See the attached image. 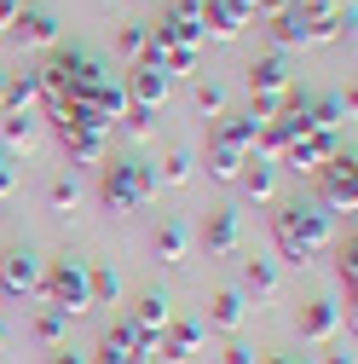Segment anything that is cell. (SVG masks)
Here are the masks:
<instances>
[{"label": "cell", "instance_id": "cell-1", "mask_svg": "<svg viewBox=\"0 0 358 364\" xmlns=\"http://www.w3.org/2000/svg\"><path fill=\"white\" fill-rule=\"evenodd\" d=\"M272 237H278L283 260L312 266V260H318V255L335 243V214H330L324 203H300V197H289V203H278V214H272Z\"/></svg>", "mask_w": 358, "mask_h": 364}, {"label": "cell", "instance_id": "cell-2", "mask_svg": "<svg viewBox=\"0 0 358 364\" xmlns=\"http://www.w3.org/2000/svg\"><path fill=\"white\" fill-rule=\"evenodd\" d=\"M156 197V173L145 162H104L99 168V203L110 214H133Z\"/></svg>", "mask_w": 358, "mask_h": 364}, {"label": "cell", "instance_id": "cell-3", "mask_svg": "<svg viewBox=\"0 0 358 364\" xmlns=\"http://www.w3.org/2000/svg\"><path fill=\"white\" fill-rule=\"evenodd\" d=\"M40 295H47V306L64 312L70 324H75L81 312H93V295H87V260H75V255L53 260L47 278H40Z\"/></svg>", "mask_w": 358, "mask_h": 364}, {"label": "cell", "instance_id": "cell-4", "mask_svg": "<svg viewBox=\"0 0 358 364\" xmlns=\"http://www.w3.org/2000/svg\"><path fill=\"white\" fill-rule=\"evenodd\" d=\"M58 145L75 168H104V151H110V127L104 122H87V116H70V122H53Z\"/></svg>", "mask_w": 358, "mask_h": 364}, {"label": "cell", "instance_id": "cell-5", "mask_svg": "<svg viewBox=\"0 0 358 364\" xmlns=\"http://www.w3.org/2000/svg\"><path fill=\"white\" fill-rule=\"evenodd\" d=\"M312 179L324 186V197H318V203H324L330 214H352V208H358V162H352V151H347V156L335 151V156H330L318 173H312Z\"/></svg>", "mask_w": 358, "mask_h": 364}, {"label": "cell", "instance_id": "cell-6", "mask_svg": "<svg viewBox=\"0 0 358 364\" xmlns=\"http://www.w3.org/2000/svg\"><path fill=\"white\" fill-rule=\"evenodd\" d=\"M40 278H47V260H40L35 249H0V289H6L12 301H29L40 295Z\"/></svg>", "mask_w": 358, "mask_h": 364}, {"label": "cell", "instance_id": "cell-7", "mask_svg": "<svg viewBox=\"0 0 358 364\" xmlns=\"http://www.w3.org/2000/svg\"><path fill=\"white\" fill-rule=\"evenodd\" d=\"M121 87H127V105H139V110H162L168 105V93H173V75L168 70H156V64H127V75H121Z\"/></svg>", "mask_w": 358, "mask_h": 364}, {"label": "cell", "instance_id": "cell-8", "mask_svg": "<svg viewBox=\"0 0 358 364\" xmlns=\"http://www.w3.org/2000/svg\"><path fill=\"white\" fill-rule=\"evenodd\" d=\"M151 353H156V347H151L139 330H133L127 318L99 336V364H151Z\"/></svg>", "mask_w": 358, "mask_h": 364}, {"label": "cell", "instance_id": "cell-9", "mask_svg": "<svg viewBox=\"0 0 358 364\" xmlns=\"http://www.w3.org/2000/svg\"><path fill=\"white\" fill-rule=\"evenodd\" d=\"M197 243H202V255H237L243 249V214L237 208H214L208 220H202V232H197Z\"/></svg>", "mask_w": 358, "mask_h": 364}, {"label": "cell", "instance_id": "cell-10", "mask_svg": "<svg viewBox=\"0 0 358 364\" xmlns=\"http://www.w3.org/2000/svg\"><path fill=\"white\" fill-rule=\"evenodd\" d=\"M335 151H341V139H335V133H324V127H306L300 139L283 151V162H289L295 173H318V168H324Z\"/></svg>", "mask_w": 358, "mask_h": 364}, {"label": "cell", "instance_id": "cell-11", "mask_svg": "<svg viewBox=\"0 0 358 364\" xmlns=\"http://www.w3.org/2000/svg\"><path fill=\"white\" fill-rule=\"evenodd\" d=\"M202 336H208L202 318H173V324L162 330V341H156V353H162L168 364H191V358L202 353Z\"/></svg>", "mask_w": 358, "mask_h": 364}, {"label": "cell", "instance_id": "cell-12", "mask_svg": "<svg viewBox=\"0 0 358 364\" xmlns=\"http://www.w3.org/2000/svg\"><path fill=\"white\" fill-rule=\"evenodd\" d=\"M289 87H295V75H289L283 53H266V58L249 64V99H283Z\"/></svg>", "mask_w": 358, "mask_h": 364}, {"label": "cell", "instance_id": "cell-13", "mask_svg": "<svg viewBox=\"0 0 358 364\" xmlns=\"http://www.w3.org/2000/svg\"><path fill=\"white\" fill-rule=\"evenodd\" d=\"M12 47H58V18L47 6H18L12 18Z\"/></svg>", "mask_w": 358, "mask_h": 364}, {"label": "cell", "instance_id": "cell-14", "mask_svg": "<svg viewBox=\"0 0 358 364\" xmlns=\"http://www.w3.org/2000/svg\"><path fill=\"white\" fill-rule=\"evenodd\" d=\"M127 324H133V330H139V336H145V341L156 347V341H162V330L173 324V306H168V295H162V289H145L139 301H133Z\"/></svg>", "mask_w": 358, "mask_h": 364}, {"label": "cell", "instance_id": "cell-15", "mask_svg": "<svg viewBox=\"0 0 358 364\" xmlns=\"http://www.w3.org/2000/svg\"><path fill=\"white\" fill-rule=\"evenodd\" d=\"M162 29L179 41V47H197L202 53V0H168V12H162Z\"/></svg>", "mask_w": 358, "mask_h": 364}, {"label": "cell", "instance_id": "cell-16", "mask_svg": "<svg viewBox=\"0 0 358 364\" xmlns=\"http://www.w3.org/2000/svg\"><path fill=\"white\" fill-rule=\"evenodd\" d=\"M335 336H341V306H335V301H306V306H300V341L324 347V341H335Z\"/></svg>", "mask_w": 358, "mask_h": 364}, {"label": "cell", "instance_id": "cell-17", "mask_svg": "<svg viewBox=\"0 0 358 364\" xmlns=\"http://www.w3.org/2000/svg\"><path fill=\"white\" fill-rule=\"evenodd\" d=\"M249 29V12L237 6V0H202V35L214 41H237Z\"/></svg>", "mask_w": 358, "mask_h": 364}, {"label": "cell", "instance_id": "cell-18", "mask_svg": "<svg viewBox=\"0 0 358 364\" xmlns=\"http://www.w3.org/2000/svg\"><path fill=\"white\" fill-rule=\"evenodd\" d=\"M249 306H272L278 301V266L272 260H243V289H237Z\"/></svg>", "mask_w": 358, "mask_h": 364}, {"label": "cell", "instance_id": "cell-19", "mask_svg": "<svg viewBox=\"0 0 358 364\" xmlns=\"http://www.w3.org/2000/svg\"><path fill=\"white\" fill-rule=\"evenodd\" d=\"M243 318H249V301H243L237 289H214V301H208V330L237 336V330H243Z\"/></svg>", "mask_w": 358, "mask_h": 364}, {"label": "cell", "instance_id": "cell-20", "mask_svg": "<svg viewBox=\"0 0 358 364\" xmlns=\"http://www.w3.org/2000/svg\"><path fill=\"white\" fill-rule=\"evenodd\" d=\"M156 260H162V266H185V260H191V232H185L179 220H162V225H156Z\"/></svg>", "mask_w": 358, "mask_h": 364}, {"label": "cell", "instance_id": "cell-21", "mask_svg": "<svg viewBox=\"0 0 358 364\" xmlns=\"http://www.w3.org/2000/svg\"><path fill=\"white\" fill-rule=\"evenodd\" d=\"M40 93H35V75H6V99H0V116H35Z\"/></svg>", "mask_w": 358, "mask_h": 364}, {"label": "cell", "instance_id": "cell-22", "mask_svg": "<svg viewBox=\"0 0 358 364\" xmlns=\"http://www.w3.org/2000/svg\"><path fill=\"white\" fill-rule=\"evenodd\" d=\"M237 186H243V197H254V203H272L278 197V173H272V162H243V173H237Z\"/></svg>", "mask_w": 358, "mask_h": 364}, {"label": "cell", "instance_id": "cell-23", "mask_svg": "<svg viewBox=\"0 0 358 364\" xmlns=\"http://www.w3.org/2000/svg\"><path fill=\"white\" fill-rule=\"evenodd\" d=\"M254 133H260V122H249V116H219V127H214V145H232V151L254 156Z\"/></svg>", "mask_w": 358, "mask_h": 364}, {"label": "cell", "instance_id": "cell-24", "mask_svg": "<svg viewBox=\"0 0 358 364\" xmlns=\"http://www.w3.org/2000/svg\"><path fill=\"white\" fill-rule=\"evenodd\" d=\"M272 41H278L272 53H289V47H306V12H300V6H283V12L272 18Z\"/></svg>", "mask_w": 358, "mask_h": 364}, {"label": "cell", "instance_id": "cell-25", "mask_svg": "<svg viewBox=\"0 0 358 364\" xmlns=\"http://www.w3.org/2000/svg\"><path fill=\"white\" fill-rule=\"evenodd\" d=\"M243 162H249L243 151H232V145H214V139H208V173L219 179V186H237V173H243Z\"/></svg>", "mask_w": 358, "mask_h": 364}, {"label": "cell", "instance_id": "cell-26", "mask_svg": "<svg viewBox=\"0 0 358 364\" xmlns=\"http://www.w3.org/2000/svg\"><path fill=\"white\" fill-rule=\"evenodd\" d=\"M191 168H197V156H191L185 145H173V151L162 156V168H151V173H156V186H185Z\"/></svg>", "mask_w": 358, "mask_h": 364}, {"label": "cell", "instance_id": "cell-27", "mask_svg": "<svg viewBox=\"0 0 358 364\" xmlns=\"http://www.w3.org/2000/svg\"><path fill=\"white\" fill-rule=\"evenodd\" d=\"M87 295H93V306H110L121 295V278H116L110 266H87Z\"/></svg>", "mask_w": 358, "mask_h": 364}, {"label": "cell", "instance_id": "cell-28", "mask_svg": "<svg viewBox=\"0 0 358 364\" xmlns=\"http://www.w3.org/2000/svg\"><path fill=\"white\" fill-rule=\"evenodd\" d=\"M75 203H81V186H75V173H58L53 186H47V208H53V214H75Z\"/></svg>", "mask_w": 358, "mask_h": 364}, {"label": "cell", "instance_id": "cell-29", "mask_svg": "<svg viewBox=\"0 0 358 364\" xmlns=\"http://www.w3.org/2000/svg\"><path fill=\"white\" fill-rule=\"evenodd\" d=\"M145 35H151V23H127V29H116V53H121L127 64H139V58H145Z\"/></svg>", "mask_w": 358, "mask_h": 364}, {"label": "cell", "instance_id": "cell-30", "mask_svg": "<svg viewBox=\"0 0 358 364\" xmlns=\"http://www.w3.org/2000/svg\"><path fill=\"white\" fill-rule=\"evenodd\" d=\"M64 336H70V318H64V312H53V306H47V312L35 318V341H40V347H58Z\"/></svg>", "mask_w": 358, "mask_h": 364}, {"label": "cell", "instance_id": "cell-31", "mask_svg": "<svg viewBox=\"0 0 358 364\" xmlns=\"http://www.w3.org/2000/svg\"><path fill=\"white\" fill-rule=\"evenodd\" d=\"M151 110H139V105H127L121 110V122H116V133H121V139H151Z\"/></svg>", "mask_w": 358, "mask_h": 364}, {"label": "cell", "instance_id": "cell-32", "mask_svg": "<svg viewBox=\"0 0 358 364\" xmlns=\"http://www.w3.org/2000/svg\"><path fill=\"white\" fill-rule=\"evenodd\" d=\"M197 110L202 116H226V87L219 81H197Z\"/></svg>", "mask_w": 358, "mask_h": 364}, {"label": "cell", "instance_id": "cell-33", "mask_svg": "<svg viewBox=\"0 0 358 364\" xmlns=\"http://www.w3.org/2000/svg\"><path fill=\"white\" fill-rule=\"evenodd\" d=\"M12 191H18V156H12L6 145H0V203H6Z\"/></svg>", "mask_w": 358, "mask_h": 364}, {"label": "cell", "instance_id": "cell-34", "mask_svg": "<svg viewBox=\"0 0 358 364\" xmlns=\"http://www.w3.org/2000/svg\"><path fill=\"white\" fill-rule=\"evenodd\" d=\"M335 272H341V284H347V295H352V289H358V249H352V243L335 255Z\"/></svg>", "mask_w": 358, "mask_h": 364}, {"label": "cell", "instance_id": "cell-35", "mask_svg": "<svg viewBox=\"0 0 358 364\" xmlns=\"http://www.w3.org/2000/svg\"><path fill=\"white\" fill-rule=\"evenodd\" d=\"M295 6H300L306 18H330V12H341V0H295Z\"/></svg>", "mask_w": 358, "mask_h": 364}, {"label": "cell", "instance_id": "cell-36", "mask_svg": "<svg viewBox=\"0 0 358 364\" xmlns=\"http://www.w3.org/2000/svg\"><path fill=\"white\" fill-rule=\"evenodd\" d=\"M219 364H254V353H249L243 341H232V347H226V358H219Z\"/></svg>", "mask_w": 358, "mask_h": 364}, {"label": "cell", "instance_id": "cell-37", "mask_svg": "<svg viewBox=\"0 0 358 364\" xmlns=\"http://www.w3.org/2000/svg\"><path fill=\"white\" fill-rule=\"evenodd\" d=\"M283 6H295V0H254V12H260V18H278Z\"/></svg>", "mask_w": 358, "mask_h": 364}, {"label": "cell", "instance_id": "cell-38", "mask_svg": "<svg viewBox=\"0 0 358 364\" xmlns=\"http://www.w3.org/2000/svg\"><path fill=\"white\" fill-rule=\"evenodd\" d=\"M18 6H23V0H0V29H12V18H18Z\"/></svg>", "mask_w": 358, "mask_h": 364}, {"label": "cell", "instance_id": "cell-39", "mask_svg": "<svg viewBox=\"0 0 358 364\" xmlns=\"http://www.w3.org/2000/svg\"><path fill=\"white\" fill-rule=\"evenodd\" d=\"M260 364H306V358H295V353H272V358H260Z\"/></svg>", "mask_w": 358, "mask_h": 364}, {"label": "cell", "instance_id": "cell-40", "mask_svg": "<svg viewBox=\"0 0 358 364\" xmlns=\"http://www.w3.org/2000/svg\"><path fill=\"white\" fill-rule=\"evenodd\" d=\"M53 364H87L81 353H53Z\"/></svg>", "mask_w": 358, "mask_h": 364}, {"label": "cell", "instance_id": "cell-41", "mask_svg": "<svg viewBox=\"0 0 358 364\" xmlns=\"http://www.w3.org/2000/svg\"><path fill=\"white\" fill-rule=\"evenodd\" d=\"M324 364H352V353H341V347H335V353H330Z\"/></svg>", "mask_w": 358, "mask_h": 364}, {"label": "cell", "instance_id": "cell-42", "mask_svg": "<svg viewBox=\"0 0 358 364\" xmlns=\"http://www.w3.org/2000/svg\"><path fill=\"white\" fill-rule=\"evenodd\" d=\"M237 6H243V12H249V18H254V0H237Z\"/></svg>", "mask_w": 358, "mask_h": 364}]
</instances>
